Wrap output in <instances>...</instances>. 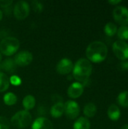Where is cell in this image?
<instances>
[{
  "label": "cell",
  "instance_id": "obj_1",
  "mask_svg": "<svg viewBox=\"0 0 128 129\" xmlns=\"http://www.w3.org/2000/svg\"><path fill=\"white\" fill-rule=\"evenodd\" d=\"M93 67L91 62L86 58H80L77 60L73 67V77L83 86L88 83L90 76L92 73Z\"/></svg>",
  "mask_w": 128,
  "mask_h": 129
},
{
  "label": "cell",
  "instance_id": "obj_2",
  "mask_svg": "<svg viewBox=\"0 0 128 129\" xmlns=\"http://www.w3.org/2000/svg\"><path fill=\"white\" fill-rule=\"evenodd\" d=\"M108 48L106 44L100 41H94L88 45L86 49L88 60L93 63L103 62L107 56Z\"/></svg>",
  "mask_w": 128,
  "mask_h": 129
},
{
  "label": "cell",
  "instance_id": "obj_3",
  "mask_svg": "<svg viewBox=\"0 0 128 129\" xmlns=\"http://www.w3.org/2000/svg\"><path fill=\"white\" fill-rule=\"evenodd\" d=\"M20 47V42L14 37H6L0 42V51L7 56H11L17 52Z\"/></svg>",
  "mask_w": 128,
  "mask_h": 129
},
{
  "label": "cell",
  "instance_id": "obj_4",
  "mask_svg": "<svg viewBox=\"0 0 128 129\" xmlns=\"http://www.w3.org/2000/svg\"><path fill=\"white\" fill-rule=\"evenodd\" d=\"M11 122L17 128H24L31 124L32 116L26 110H20L11 117Z\"/></svg>",
  "mask_w": 128,
  "mask_h": 129
},
{
  "label": "cell",
  "instance_id": "obj_5",
  "mask_svg": "<svg viewBox=\"0 0 128 129\" xmlns=\"http://www.w3.org/2000/svg\"><path fill=\"white\" fill-rule=\"evenodd\" d=\"M112 50L119 60L124 61L128 59V44L124 41H115L112 45Z\"/></svg>",
  "mask_w": 128,
  "mask_h": 129
},
{
  "label": "cell",
  "instance_id": "obj_6",
  "mask_svg": "<svg viewBox=\"0 0 128 129\" xmlns=\"http://www.w3.org/2000/svg\"><path fill=\"white\" fill-rule=\"evenodd\" d=\"M29 5L25 1H19L14 7V14L18 20H23L29 14Z\"/></svg>",
  "mask_w": 128,
  "mask_h": 129
},
{
  "label": "cell",
  "instance_id": "obj_7",
  "mask_svg": "<svg viewBox=\"0 0 128 129\" xmlns=\"http://www.w3.org/2000/svg\"><path fill=\"white\" fill-rule=\"evenodd\" d=\"M113 17L115 20L121 24V26L128 24V8L124 6H117L114 8Z\"/></svg>",
  "mask_w": 128,
  "mask_h": 129
},
{
  "label": "cell",
  "instance_id": "obj_8",
  "mask_svg": "<svg viewBox=\"0 0 128 129\" xmlns=\"http://www.w3.org/2000/svg\"><path fill=\"white\" fill-rule=\"evenodd\" d=\"M64 113L69 119H75L80 113V107L74 101H68L64 104Z\"/></svg>",
  "mask_w": 128,
  "mask_h": 129
},
{
  "label": "cell",
  "instance_id": "obj_9",
  "mask_svg": "<svg viewBox=\"0 0 128 129\" xmlns=\"http://www.w3.org/2000/svg\"><path fill=\"white\" fill-rule=\"evenodd\" d=\"M32 54L28 51H21L18 52L14 57V62L17 66L26 67L32 61Z\"/></svg>",
  "mask_w": 128,
  "mask_h": 129
},
{
  "label": "cell",
  "instance_id": "obj_10",
  "mask_svg": "<svg viewBox=\"0 0 128 129\" xmlns=\"http://www.w3.org/2000/svg\"><path fill=\"white\" fill-rule=\"evenodd\" d=\"M73 67H74L73 63L70 59L63 58L57 64L56 70L58 73L62 75H66L72 71Z\"/></svg>",
  "mask_w": 128,
  "mask_h": 129
},
{
  "label": "cell",
  "instance_id": "obj_11",
  "mask_svg": "<svg viewBox=\"0 0 128 129\" xmlns=\"http://www.w3.org/2000/svg\"><path fill=\"white\" fill-rule=\"evenodd\" d=\"M84 91V86L78 82H73L68 88L67 94L71 98H79Z\"/></svg>",
  "mask_w": 128,
  "mask_h": 129
},
{
  "label": "cell",
  "instance_id": "obj_12",
  "mask_svg": "<svg viewBox=\"0 0 128 129\" xmlns=\"http://www.w3.org/2000/svg\"><path fill=\"white\" fill-rule=\"evenodd\" d=\"M32 129H54V126L48 119L38 117L32 122Z\"/></svg>",
  "mask_w": 128,
  "mask_h": 129
},
{
  "label": "cell",
  "instance_id": "obj_13",
  "mask_svg": "<svg viewBox=\"0 0 128 129\" xmlns=\"http://www.w3.org/2000/svg\"><path fill=\"white\" fill-rule=\"evenodd\" d=\"M51 115L54 118H59L64 113V104L63 102L55 103L51 108Z\"/></svg>",
  "mask_w": 128,
  "mask_h": 129
},
{
  "label": "cell",
  "instance_id": "obj_14",
  "mask_svg": "<svg viewBox=\"0 0 128 129\" xmlns=\"http://www.w3.org/2000/svg\"><path fill=\"white\" fill-rule=\"evenodd\" d=\"M107 114L109 118L112 120V121H117L118 119H119L120 116H121V111L119 107L115 105V104H112L109 106L108 111H107Z\"/></svg>",
  "mask_w": 128,
  "mask_h": 129
},
{
  "label": "cell",
  "instance_id": "obj_15",
  "mask_svg": "<svg viewBox=\"0 0 128 129\" xmlns=\"http://www.w3.org/2000/svg\"><path fill=\"white\" fill-rule=\"evenodd\" d=\"M0 68L8 72V73H13L15 71L17 68V65L14 60V59L8 58L5 59L3 62L0 63Z\"/></svg>",
  "mask_w": 128,
  "mask_h": 129
},
{
  "label": "cell",
  "instance_id": "obj_16",
  "mask_svg": "<svg viewBox=\"0 0 128 129\" xmlns=\"http://www.w3.org/2000/svg\"><path fill=\"white\" fill-rule=\"evenodd\" d=\"M91 122L86 117L78 118L73 125V129H90Z\"/></svg>",
  "mask_w": 128,
  "mask_h": 129
},
{
  "label": "cell",
  "instance_id": "obj_17",
  "mask_svg": "<svg viewBox=\"0 0 128 129\" xmlns=\"http://www.w3.org/2000/svg\"><path fill=\"white\" fill-rule=\"evenodd\" d=\"M23 106L26 111L33 109L35 106V98L34 96L31 94L26 95L23 100Z\"/></svg>",
  "mask_w": 128,
  "mask_h": 129
},
{
  "label": "cell",
  "instance_id": "obj_18",
  "mask_svg": "<svg viewBox=\"0 0 128 129\" xmlns=\"http://www.w3.org/2000/svg\"><path fill=\"white\" fill-rule=\"evenodd\" d=\"M97 110V108L94 104L88 103L84 107V114L85 115V116L88 118H91L96 115Z\"/></svg>",
  "mask_w": 128,
  "mask_h": 129
},
{
  "label": "cell",
  "instance_id": "obj_19",
  "mask_svg": "<svg viewBox=\"0 0 128 129\" xmlns=\"http://www.w3.org/2000/svg\"><path fill=\"white\" fill-rule=\"evenodd\" d=\"M9 84L10 81L8 76L4 73L0 72V92L6 91L9 87Z\"/></svg>",
  "mask_w": 128,
  "mask_h": 129
},
{
  "label": "cell",
  "instance_id": "obj_20",
  "mask_svg": "<svg viewBox=\"0 0 128 129\" xmlns=\"http://www.w3.org/2000/svg\"><path fill=\"white\" fill-rule=\"evenodd\" d=\"M117 102L120 106L128 108V91H122L118 94L117 98Z\"/></svg>",
  "mask_w": 128,
  "mask_h": 129
},
{
  "label": "cell",
  "instance_id": "obj_21",
  "mask_svg": "<svg viewBox=\"0 0 128 129\" xmlns=\"http://www.w3.org/2000/svg\"><path fill=\"white\" fill-rule=\"evenodd\" d=\"M117 30H118L117 26L112 22L107 23L104 26V33L108 36H114L115 33H117Z\"/></svg>",
  "mask_w": 128,
  "mask_h": 129
},
{
  "label": "cell",
  "instance_id": "obj_22",
  "mask_svg": "<svg viewBox=\"0 0 128 129\" xmlns=\"http://www.w3.org/2000/svg\"><path fill=\"white\" fill-rule=\"evenodd\" d=\"M3 100H4V102H5V104L6 105L11 106V105H14V104H15L17 103V98L14 93L8 92L7 94H5Z\"/></svg>",
  "mask_w": 128,
  "mask_h": 129
},
{
  "label": "cell",
  "instance_id": "obj_23",
  "mask_svg": "<svg viewBox=\"0 0 128 129\" xmlns=\"http://www.w3.org/2000/svg\"><path fill=\"white\" fill-rule=\"evenodd\" d=\"M118 37L120 40L124 41L128 39V25L121 26L117 30Z\"/></svg>",
  "mask_w": 128,
  "mask_h": 129
},
{
  "label": "cell",
  "instance_id": "obj_24",
  "mask_svg": "<svg viewBox=\"0 0 128 129\" xmlns=\"http://www.w3.org/2000/svg\"><path fill=\"white\" fill-rule=\"evenodd\" d=\"M31 5H32V8L33 9V11L37 12V13H40L43 10V5L39 1H37V0L32 1Z\"/></svg>",
  "mask_w": 128,
  "mask_h": 129
},
{
  "label": "cell",
  "instance_id": "obj_25",
  "mask_svg": "<svg viewBox=\"0 0 128 129\" xmlns=\"http://www.w3.org/2000/svg\"><path fill=\"white\" fill-rule=\"evenodd\" d=\"M10 122L4 116H0V129H9Z\"/></svg>",
  "mask_w": 128,
  "mask_h": 129
},
{
  "label": "cell",
  "instance_id": "obj_26",
  "mask_svg": "<svg viewBox=\"0 0 128 129\" xmlns=\"http://www.w3.org/2000/svg\"><path fill=\"white\" fill-rule=\"evenodd\" d=\"M9 81H10V82H11L12 85H15V86L20 85L21 84V82H22L21 79H20L18 76H17V75H13V76L9 79Z\"/></svg>",
  "mask_w": 128,
  "mask_h": 129
},
{
  "label": "cell",
  "instance_id": "obj_27",
  "mask_svg": "<svg viewBox=\"0 0 128 129\" xmlns=\"http://www.w3.org/2000/svg\"><path fill=\"white\" fill-rule=\"evenodd\" d=\"M12 2H13V1H11V0H0V7L7 8L10 5H11Z\"/></svg>",
  "mask_w": 128,
  "mask_h": 129
},
{
  "label": "cell",
  "instance_id": "obj_28",
  "mask_svg": "<svg viewBox=\"0 0 128 129\" xmlns=\"http://www.w3.org/2000/svg\"><path fill=\"white\" fill-rule=\"evenodd\" d=\"M121 0H109V3L112 5H118L119 3H121Z\"/></svg>",
  "mask_w": 128,
  "mask_h": 129
},
{
  "label": "cell",
  "instance_id": "obj_29",
  "mask_svg": "<svg viewBox=\"0 0 128 129\" xmlns=\"http://www.w3.org/2000/svg\"><path fill=\"white\" fill-rule=\"evenodd\" d=\"M121 66H122V67L125 70V69H128V62L127 61H124V62H122L121 63Z\"/></svg>",
  "mask_w": 128,
  "mask_h": 129
},
{
  "label": "cell",
  "instance_id": "obj_30",
  "mask_svg": "<svg viewBox=\"0 0 128 129\" xmlns=\"http://www.w3.org/2000/svg\"><path fill=\"white\" fill-rule=\"evenodd\" d=\"M121 129H128V124L124 125L121 127Z\"/></svg>",
  "mask_w": 128,
  "mask_h": 129
},
{
  "label": "cell",
  "instance_id": "obj_31",
  "mask_svg": "<svg viewBox=\"0 0 128 129\" xmlns=\"http://www.w3.org/2000/svg\"><path fill=\"white\" fill-rule=\"evenodd\" d=\"M2 16H3V13H2V11H1V9H0V20H1L2 18Z\"/></svg>",
  "mask_w": 128,
  "mask_h": 129
},
{
  "label": "cell",
  "instance_id": "obj_32",
  "mask_svg": "<svg viewBox=\"0 0 128 129\" xmlns=\"http://www.w3.org/2000/svg\"><path fill=\"white\" fill-rule=\"evenodd\" d=\"M1 61H2V54L0 53V63H1Z\"/></svg>",
  "mask_w": 128,
  "mask_h": 129
}]
</instances>
